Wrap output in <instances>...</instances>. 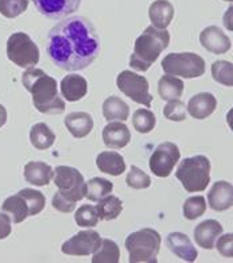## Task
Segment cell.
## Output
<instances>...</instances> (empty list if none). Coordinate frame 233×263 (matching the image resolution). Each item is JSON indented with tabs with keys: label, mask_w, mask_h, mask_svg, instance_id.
<instances>
[{
	"label": "cell",
	"mask_w": 233,
	"mask_h": 263,
	"mask_svg": "<svg viewBox=\"0 0 233 263\" xmlns=\"http://www.w3.org/2000/svg\"><path fill=\"white\" fill-rule=\"evenodd\" d=\"M100 50L99 33L85 16L66 18L47 34V55L64 70H84L93 64Z\"/></svg>",
	"instance_id": "obj_1"
},
{
	"label": "cell",
	"mask_w": 233,
	"mask_h": 263,
	"mask_svg": "<svg viewBox=\"0 0 233 263\" xmlns=\"http://www.w3.org/2000/svg\"><path fill=\"white\" fill-rule=\"evenodd\" d=\"M23 85L32 95V104L42 114L60 115L65 111V101L58 95L57 81L42 69L29 68L22 77Z\"/></svg>",
	"instance_id": "obj_2"
},
{
	"label": "cell",
	"mask_w": 233,
	"mask_h": 263,
	"mask_svg": "<svg viewBox=\"0 0 233 263\" xmlns=\"http://www.w3.org/2000/svg\"><path fill=\"white\" fill-rule=\"evenodd\" d=\"M54 184L57 185L51 200V205L60 212L70 213L74 211L75 202L85 197L86 182L79 170L70 166H58L54 172Z\"/></svg>",
	"instance_id": "obj_3"
},
{
	"label": "cell",
	"mask_w": 233,
	"mask_h": 263,
	"mask_svg": "<svg viewBox=\"0 0 233 263\" xmlns=\"http://www.w3.org/2000/svg\"><path fill=\"white\" fill-rule=\"evenodd\" d=\"M170 44V33L166 29L148 26L135 41L133 53L129 58V65L135 70L146 72L158 60L162 51Z\"/></svg>",
	"instance_id": "obj_4"
},
{
	"label": "cell",
	"mask_w": 233,
	"mask_h": 263,
	"mask_svg": "<svg viewBox=\"0 0 233 263\" xmlns=\"http://www.w3.org/2000/svg\"><path fill=\"white\" fill-rule=\"evenodd\" d=\"M161 235L152 228H142L128 235L126 249L131 263H157L161 249Z\"/></svg>",
	"instance_id": "obj_5"
},
{
	"label": "cell",
	"mask_w": 233,
	"mask_h": 263,
	"mask_svg": "<svg viewBox=\"0 0 233 263\" xmlns=\"http://www.w3.org/2000/svg\"><path fill=\"white\" fill-rule=\"evenodd\" d=\"M176 177L189 193L204 192L210 182V161L204 155L185 158L178 166Z\"/></svg>",
	"instance_id": "obj_6"
},
{
	"label": "cell",
	"mask_w": 233,
	"mask_h": 263,
	"mask_svg": "<svg viewBox=\"0 0 233 263\" xmlns=\"http://www.w3.org/2000/svg\"><path fill=\"white\" fill-rule=\"evenodd\" d=\"M162 68L170 76L197 79L204 76L205 61L196 53H170L162 61Z\"/></svg>",
	"instance_id": "obj_7"
},
{
	"label": "cell",
	"mask_w": 233,
	"mask_h": 263,
	"mask_svg": "<svg viewBox=\"0 0 233 263\" xmlns=\"http://www.w3.org/2000/svg\"><path fill=\"white\" fill-rule=\"evenodd\" d=\"M7 57L19 68H34L40 62V49L26 33H14L7 41Z\"/></svg>",
	"instance_id": "obj_8"
},
{
	"label": "cell",
	"mask_w": 233,
	"mask_h": 263,
	"mask_svg": "<svg viewBox=\"0 0 233 263\" xmlns=\"http://www.w3.org/2000/svg\"><path fill=\"white\" fill-rule=\"evenodd\" d=\"M116 85L127 98L133 100L138 104L151 107L152 96L150 95V84L144 76H139L131 70H123L118 74Z\"/></svg>",
	"instance_id": "obj_9"
},
{
	"label": "cell",
	"mask_w": 233,
	"mask_h": 263,
	"mask_svg": "<svg viewBox=\"0 0 233 263\" xmlns=\"http://www.w3.org/2000/svg\"><path fill=\"white\" fill-rule=\"evenodd\" d=\"M180 147L172 142H163L150 157V170L157 177L166 178L172 173L174 166L180 162Z\"/></svg>",
	"instance_id": "obj_10"
},
{
	"label": "cell",
	"mask_w": 233,
	"mask_h": 263,
	"mask_svg": "<svg viewBox=\"0 0 233 263\" xmlns=\"http://www.w3.org/2000/svg\"><path fill=\"white\" fill-rule=\"evenodd\" d=\"M101 243V236L93 230L81 231L77 235L66 240L62 245L61 250L66 255L86 256L93 254Z\"/></svg>",
	"instance_id": "obj_11"
},
{
	"label": "cell",
	"mask_w": 233,
	"mask_h": 263,
	"mask_svg": "<svg viewBox=\"0 0 233 263\" xmlns=\"http://www.w3.org/2000/svg\"><path fill=\"white\" fill-rule=\"evenodd\" d=\"M36 10L50 19H62L74 14L81 0H32Z\"/></svg>",
	"instance_id": "obj_12"
},
{
	"label": "cell",
	"mask_w": 233,
	"mask_h": 263,
	"mask_svg": "<svg viewBox=\"0 0 233 263\" xmlns=\"http://www.w3.org/2000/svg\"><path fill=\"white\" fill-rule=\"evenodd\" d=\"M200 42L202 47L213 54H224L228 50H230L232 44L228 35L223 33V30L217 26H209L202 33L200 34Z\"/></svg>",
	"instance_id": "obj_13"
},
{
	"label": "cell",
	"mask_w": 233,
	"mask_h": 263,
	"mask_svg": "<svg viewBox=\"0 0 233 263\" xmlns=\"http://www.w3.org/2000/svg\"><path fill=\"white\" fill-rule=\"evenodd\" d=\"M166 245L170 251L185 262H194L197 259L198 251L186 234L171 232L166 238Z\"/></svg>",
	"instance_id": "obj_14"
},
{
	"label": "cell",
	"mask_w": 233,
	"mask_h": 263,
	"mask_svg": "<svg viewBox=\"0 0 233 263\" xmlns=\"http://www.w3.org/2000/svg\"><path fill=\"white\" fill-rule=\"evenodd\" d=\"M223 234V226L217 220L209 219L200 223L194 228V239L201 249L213 250L216 240Z\"/></svg>",
	"instance_id": "obj_15"
},
{
	"label": "cell",
	"mask_w": 233,
	"mask_h": 263,
	"mask_svg": "<svg viewBox=\"0 0 233 263\" xmlns=\"http://www.w3.org/2000/svg\"><path fill=\"white\" fill-rule=\"evenodd\" d=\"M209 205L213 211L223 212L233 205V186L226 181H217L208 193Z\"/></svg>",
	"instance_id": "obj_16"
},
{
	"label": "cell",
	"mask_w": 233,
	"mask_h": 263,
	"mask_svg": "<svg viewBox=\"0 0 233 263\" xmlns=\"http://www.w3.org/2000/svg\"><path fill=\"white\" fill-rule=\"evenodd\" d=\"M217 108V99L209 92H201L194 95L186 105L187 112L194 119L202 120L210 116Z\"/></svg>",
	"instance_id": "obj_17"
},
{
	"label": "cell",
	"mask_w": 233,
	"mask_h": 263,
	"mask_svg": "<svg viewBox=\"0 0 233 263\" xmlns=\"http://www.w3.org/2000/svg\"><path fill=\"white\" fill-rule=\"evenodd\" d=\"M103 141L109 148H123L131 142V133L124 123L111 122L103 130Z\"/></svg>",
	"instance_id": "obj_18"
},
{
	"label": "cell",
	"mask_w": 233,
	"mask_h": 263,
	"mask_svg": "<svg viewBox=\"0 0 233 263\" xmlns=\"http://www.w3.org/2000/svg\"><path fill=\"white\" fill-rule=\"evenodd\" d=\"M65 126L73 137L81 139L93 130V119L88 112H72L65 118Z\"/></svg>",
	"instance_id": "obj_19"
},
{
	"label": "cell",
	"mask_w": 233,
	"mask_h": 263,
	"mask_svg": "<svg viewBox=\"0 0 233 263\" xmlns=\"http://www.w3.org/2000/svg\"><path fill=\"white\" fill-rule=\"evenodd\" d=\"M174 6L169 0H155L148 8V16L157 29H167L174 18Z\"/></svg>",
	"instance_id": "obj_20"
},
{
	"label": "cell",
	"mask_w": 233,
	"mask_h": 263,
	"mask_svg": "<svg viewBox=\"0 0 233 263\" xmlns=\"http://www.w3.org/2000/svg\"><path fill=\"white\" fill-rule=\"evenodd\" d=\"M61 93L66 101H79L88 93V83L80 74H69L61 81Z\"/></svg>",
	"instance_id": "obj_21"
},
{
	"label": "cell",
	"mask_w": 233,
	"mask_h": 263,
	"mask_svg": "<svg viewBox=\"0 0 233 263\" xmlns=\"http://www.w3.org/2000/svg\"><path fill=\"white\" fill-rule=\"evenodd\" d=\"M54 177V170L47 163L35 161L29 162L25 166L26 181L35 186H46L50 184L51 178Z\"/></svg>",
	"instance_id": "obj_22"
},
{
	"label": "cell",
	"mask_w": 233,
	"mask_h": 263,
	"mask_svg": "<svg viewBox=\"0 0 233 263\" xmlns=\"http://www.w3.org/2000/svg\"><path fill=\"white\" fill-rule=\"evenodd\" d=\"M96 165L100 172L109 176H122L126 172V162L122 154L116 152H103L97 155Z\"/></svg>",
	"instance_id": "obj_23"
},
{
	"label": "cell",
	"mask_w": 233,
	"mask_h": 263,
	"mask_svg": "<svg viewBox=\"0 0 233 263\" xmlns=\"http://www.w3.org/2000/svg\"><path fill=\"white\" fill-rule=\"evenodd\" d=\"M3 212L10 215V219L12 220V223L19 224L22 221H25L27 217L30 216V208L27 201L25 200L23 196L18 195L11 196V197L6 198L2 205Z\"/></svg>",
	"instance_id": "obj_24"
},
{
	"label": "cell",
	"mask_w": 233,
	"mask_h": 263,
	"mask_svg": "<svg viewBox=\"0 0 233 263\" xmlns=\"http://www.w3.org/2000/svg\"><path fill=\"white\" fill-rule=\"evenodd\" d=\"M30 142L36 150H47L55 142V134L46 123H36L30 130Z\"/></svg>",
	"instance_id": "obj_25"
},
{
	"label": "cell",
	"mask_w": 233,
	"mask_h": 263,
	"mask_svg": "<svg viewBox=\"0 0 233 263\" xmlns=\"http://www.w3.org/2000/svg\"><path fill=\"white\" fill-rule=\"evenodd\" d=\"M103 115L108 122L109 120L126 122L129 116V107L126 101H123L118 96H111V98L105 99V101L103 103Z\"/></svg>",
	"instance_id": "obj_26"
},
{
	"label": "cell",
	"mask_w": 233,
	"mask_h": 263,
	"mask_svg": "<svg viewBox=\"0 0 233 263\" xmlns=\"http://www.w3.org/2000/svg\"><path fill=\"white\" fill-rule=\"evenodd\" d=\"M183 89H185V85L182 80L170 76V74L162 76L158 81L159 96L166 101L180 99L183 93Z\"/></svg>",
	"instance_id": "obj_27"
},
{
	"label": "cell",
	"mask_w": 233,
	"mask_h": 263,
	"mask_svg": "<svg viewBox=\"0 0 233 263\" xmlns=\"http://www.w3.org/2000/svg\"><path fill=\"white\" fill-rule=\"evenodd\" d=\"M97 202L99 204L96 205V211L99 220H115L123 211V201L116 196L108 195Z\"/></svg>",
	"instance_id": "obj_28"
},
{
	"label": "cell",
	"mask_w": 233,
	"mask_h": 263,
	"mask_svg": "<svg viewBox=\"0 0 233 263\" xmlns=\"http://www.w3.org/2000/svg\"><path fill=\"white\" fill-rule=\"evenodd\" d=\"M112 191H113V184L111 181L101 178V177H94L86 182L85 197L89 201H100L105 196L111 195Z\"/></svg>",
	"instance_id": "obj_29"
},
{
	"label": "cell",
	"mask_w": 233,
	"mask_h": 263,
	"mask_svg": "<svg viewBox=\"0 0 233 263\" xmlns=\"http://www.w3.org/2000/svg\"><path fill=\"white\" fill-rule=\"evenodd\" d=\"M120 260V249L113 240L101 239L100 247L93 252V263H118Z\"/></svg>",
	"instance_id": "obj_30"
},
{
	"label": "cell",
	"mask_w": 233,
	"mask_h": 263,
	"mask_svg": "<svg viewBox=\"0 0 233 263\" xmlns=\"http://www.w3.org/2000/svg\"><path fill=\"white\" fill-rule=\"evenodd\" d=\"M133 128L140 134H148L155 128L157 118L150 109L139 108L133 112L132 115Z\"/></svg>",
	"instance_id": "obj_31"
},
{
	"label": "cell",
	"mask_w": 233,
	"mask_h": 263,
	"mask_svg": "<svg viewBox=\"0 0 233 263\" xmlns=\"http://www.w3.org/2000/svg\"><path fill=\"white\" fill-rule=\"evenodd\" d=\"M212 76L215 81L225 87L233 85V65L228 61H216L212 65Z\"/></svg>",
	"instance_id": "obj_32"
},
{
	"label": "cell",
	"mask_w": 233,
	"mask_h": 263,
	"mask_svg": "<svg viewBox=\"0 0 233 263\" xmlns=\"http://www.w3.org/2000/svg\"><path fill=\"white\" fill-rule=\"evenodd\" d=\"M19 195L23 196L25 200L29 204L30 208V216H35L38 213H41L46 205V198L43 196V193H41L40 191H34V189H22L21 192H18Z\"/></svg>",
	"instance_id": "obj_33"
},
{
	"label": "cell",
	"mask_w": 233,
	"mask_h": 263,
	"mask_svg": "<svg viewBox=\"0 0 233 263\" xmlns=\"http://www.w3.org/2000/svg\"><path fill=\"white\" fill-rule=\"evenodd\" d=\"M206 211V200L204 196L189 197L183 204V216L187 220H196Z\"/></svg>",
	"instance_id": "obj_34"
},
{
	"label": "cell",
	"mask_w": 233,
	"mask_h": 263,
	"mask_svg": "<svg viewBox=\"0 0 233 263\" xmlns=\"http://www.w3.org/2000/svg\"><path fill=\"white\" fill-rule=\"evenodd\" d=\"M75 223L79 227H96L99 223L96 206L93 205H81L74 215Z\"/></svg>",
	"instance_id": "obj_35"
},
{
	"label": "cell",
	"mask_w": 233,
	"mask_h": 263,
	"mask_svg": "<svg viewBox=\"0 0 233 263\" xmlns=\"http://www.w3.org/2000/svg\"><path fill=\"white\" fill-rule=\"evenodd\" d=\"M30 0H0V14L6 18H16L27 10Z\"/></svg>",
	"instance_id": "obj_36"
},
{
	"label": "cell",
	"mask_w": 233,
	"mask_h": 263,
	"mask_svg": "<svg viewBox=\"0 0 233 263\" xmlns=\"http://www.w3.org/2000/svg\"><path fill=\"white\" fill-rule=\"evenodd\" d=\"M126 182L132 189H146L151 185V178L142 169H139L137 166H131V170L127 174Z\"/></svg>",
	"instance_id": "obj_37"
},
{
	"label": "cell",
	"mask_w": 233,
	"mask_h": 263,
	"mask_svg": "<svg viewBox=\"0 0 233 263\" xmlns=\"http://www.w3.org/2000/svg\"><path fill=\"white\" fill-rule=\"evenodd\" d=\"M163 115L166 119L172 120V122H183L186 119V105L180 99L170 100L163 108Z\"/></svg>",
	"instance_id": "obj_38"
},
{
	"label": "cell",
	"mask_w": 233,
	"mask_h": 263,
	"mask_svg": "<svg viewBox=\"0 0 233 263\" xmlns=\"http://www.w3.org/2000/svg\"><path fill=\"white\" fill-rule=\"evenodd\" d=\"M217 250L223 256L232 258L233 256V235L226 234L223 235L221 238H217Z\"/></svg>",
	"instance_id": "obj_39"
},
{
	"label": "cell",
	"mask_w": 233,
	"mask_h": 263,
	"mask_svg": "<svg viewBox=\"0 0 233 263\" xmlns=\"http://www.w3.org/2000/svg\"><path fill=\"white\" fill-rule=\"evenodd\" d=\"M11 219L6 213H0V240L8 238L11 234Z\"/></svg>",
	"instance_id": "obj_40"
},
{
	"label": "cell",
	"mask_w": 233,
	"mask_h": 263,
	"mask_svg": "<svg viewBox=\"0 0 233 263\" xmlns=\"http://www.w3.org/2000/svg\"><path fill=\"white\" fill-rule=\"evenodd\" d=\"M7 122V109L0 104V127H3Z\"/></svg>",
	"instance_id": "obj_41"
},
{
	"label": "cell",
	"mask_w": 233,
	"mask_h": 263,
	"mask_svg": "<svg viewBox=\"0 0 233 263\" xmlns=\"http://www.w3.org/2000/svg\"><path fill=\"white\" fill-rule=\"evenodd\" d=\"M225 2H232V0H225Z\"/></svg>",
	"instance_id": "obj_42"
}]
</instances>
